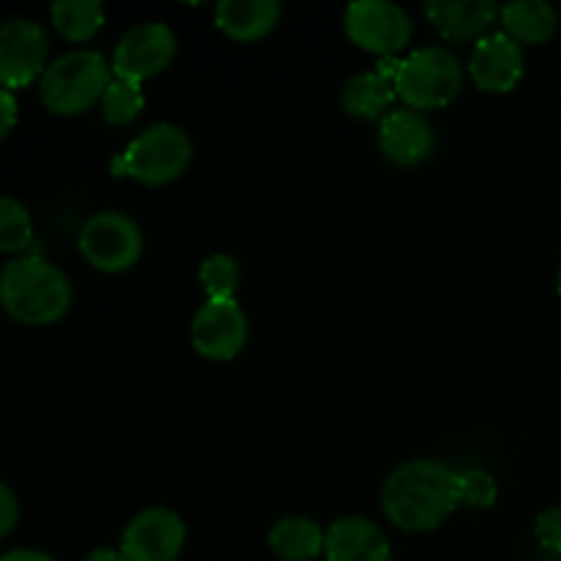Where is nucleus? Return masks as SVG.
<instances>
[{
	"label": "nucleus",
	"mask_w": 561,
	"mask_h": 561,
	"mask_svg": "<svg viewBox=\"0 0 561 561\" xmlns=\"http://www.w3.org/2000/svg\"><path fill=\"white\" fill-rule=\"evenodd\" d=\"M557 288H559V294H561V268H559V277H557Z\"/></svg>",
	"instance_id": "30"
},
{
	"label": "nucleus",
	"mask_w": 561,
	"mask_h": 561,
	"mask_svg": "<svg viewBox=\"0 0 561 561\" xmlns=\"http://www.w3.org/2000/svg\"><path fill=\"white\" fill-rule=\"evenodd\" d=\"M0 305L14 321L49 327L71 307V283L55 263L20 255L0 268Z\"/></svg>",
	"instance_id": "2"
},
{
	"label": "nucleus",
	"mask_w": 561,
	"mask_h": 561,
	"mask_svg": "<svg viewBox=\"0 0 561 561\" xmlns=\"http://www.w3.org/2000/svg\"><path fill=\"white\" fill-rule=\"evenodd\" d=\"M53 27L66 42H88L104 25V5L99 0H58L49 5Z\"/></svg>",
	"instance_id": "20"
},
{
	"label": "nucleus",
	"mask_w": 561,
	"mask_h": 561,
	"mask_svg": "<svg viewBox=\"0 0 561 561\" xmlns=\"http://www.w3.org/2000/svg\"><path fill=\"white\" fill-rule=\"evenodd\" d=\"M85 561H129V559L124 557L121 548H96V551L88 553Z\"/></svg>",
	"instance_id": "29"
},
{
	"label": "nucleus",
	"mask_w": 561,
	"mask_h": 561,
	"mask_svg": "<svg viewBox=\"0 0 561 561\" xmlns=\"http://www.w3.org/2000/svg\"><path fill=\"white\" fill-rule=\"evenodd\" d=\"M175 33L173 27L164 22H142V25L131 27L124 33L113 53V71L115 80L137 82L151 80V77L162 75L175 58Z\"/></svg>",
	"instance_id": "9"
},
{
	"label": "nucleus",
	"mask_w": 561,
	"mask_h": 561,
	"mask_svg": "<svg viewBox=\"0 0 561 561\" xmlns=\"http://www.w3.org/2000/svg\"><path fill=\"white\" fill-rule=\"evenodd\" d=\"M499 499V485L488 471L469 469L458 474V502L471 510H491Z\"/></svg>",
	"instance_id": "24"
},
{
	"label": "nucleus",
	"mask_w": 561,
	"mask_h": 561,
	"mask_svg": "<svg viewBox=\"0 0 561 561\" xmlns=\"http://www.w3.org/2000/svg\"><path fill=\"white\" fill-rule=\"evenodd\" d=\"M394 91L400 102L416 113L447 107L463 91V64L447 47L414 49L400 60Z\"/></svg>",
	"instance_id": "5"
},
{
	"label": "nucleus",
	"mask_w": 561,
	"mask_h": 561,
	"mask_svg": "<svg viewBox=\"0 0 561 561\" xmlns=\"http://www.w3.org/2000/svg\"><path fill=\"white\" fill-rule=\"evenodd\" d=\"M110 69L102 53L71 49L60 55L38 80V99L53 115H80L102 102L110 85Z\"/></svg>",
	"instance_id": "4"
},
{
	"label": "nucleus",
	"mask_w": 561,
	"mask_h": 561,
	"mask_svg": "<svg viewBox=\"0 0 561 561\" xmlns=\"http://www.w3.org/2000/svg\"><path fill=\"white\" fill-rule=\"evenodd\" d=\"M0 561H58V559H53L44 551H36V548H16V551L3 553Z\"/></svg>",
	"instance_id": "28"
},
{
	"label": "nucleus",
	"mask_w": 561,
	"mask_h": 561,
	"mask_svg": "<svg viewBox=\"0 0 561 561\" xmlns=\"http://www.w3.org/2000/svg\"><path fill=\"white\" fill-rule=\"evenodd\" d=\"M268 548L285 561H312L327 551V531L305 515L279 518L268 531Z\"/></svg>",
	"instance_id": "18"
},
{
	"label": "nucleus",
	"mask_w": 561,
	"mask_h": 561,
	"mask_svg": "<svg viewBox=\"0 0 561 561\" xmlns=\"http://www.w3.org/2000/svg\"><path fill=\"white\" fill-rule=\"evenodd\" d=\"M49 38L36 20L11 16L0 22V88L31 85L47 71Z\"/></svg>",
	"instance_id": "8"
},
{
	"label": "nucleus",
	"mask_w": 561,
	"mask_h": 561,
	"mask_svg": "<svg viewBox=\"0 0 561 561\" xmlns=\"http://www.w3.org/2000/svg\"><path fill=\"white\" fill-rule=\"evenodd\" d=\"M535 535L542 548L561 553V507H548L537 515Z\"/></svg>",
	"instance_id": "25"
},
{
	"label": "nucleus",
	"mask_w": 561,
	"mask_h": 561,
	"mask_svg": "<svg viewBox=\"0 0 561 561\" xmlns=\"http://www.w3.org/2000/svg\"><path fill=\"white\" fill-rule=\"evenodd\" d=\"M80 252L99 272H129L142 255V233L135 219L126 214L99 211L82 225Z\"/></svg>",
	"instance_id": "6"
},
{
	"label": "nucleus",
	"mask_w": 561,
	"mask_h": 561,
	"mask_svg": "<svg viewBox=\"0 0 561 561\" xmlns=\"http://www.w3.org/2000/svg\"><path fill=\"white\" fill-rule=\"evenodd\" d=\"M345 33L359 49L381 58L403 53L414 36L409 11L387 0H356L345 9Z\"/></svg>",
	"instance_id": "7"
},
{
	"label": "nucleus",
	"mask_w": 561,
	"mask_h": 561,
	"mask_svg": "<svg viewBox=\"0 0 561 561\" xmlns=\"http://www.w3.org/2000/svg\"><path fill=\"white\" fill-rule=\"evenodd\" d=\"M283 5L277 0H222L214 9V25L241 44L257 42L277 27Z\"/></svg>",
	"instance_id": "17"
},
{
	"label": "nucleus",
	"mask_w": 561,
	"mask_h": 561,
	"mask_svg": "<svg viewBox=\"0 0 561 561\" xmlns=\"http://www.w3.org/2000/svg\"><path fill=\"white\" fill-rule=\"evenodd\" d=\"M146 96L137 82L113 80L102 96V115L110 126H129L140 118Z\"/></svg>",
	"instance_id": "22"
},
{
	"label": "nucleus",
	"mask_w": 561,
	"mask_h": 561,
	"mask_svg": "<svg viewBox=\"0 0 561 561\" xmlns=\"http://www.w3.org/2000/svg\"><path fill=\"white\" fill-rule=\"evenodd\" d=\"M422 11L447 42H480L499 20L502 5L493 0H427Z\"/></svg>",
	"instance_id": "14"
},
{
	"label": "nucleus",
	"mask_w": 561,
	"mask_h": 561,
	"mask_svg": "<svg viewBox=\"0 0 561 561\" xmlns=\"http://www.w3.org/2000/svg\"><path fill=\"white\" fill-rule=\"evenodd\" d=\"M250 323L236 299H206L192 318V345L201 356L230 362L244 351Z\"/></svg>",
	"instance_id": "10"
},
{
	"label": "nucleus",
	"mask_w": 561,
	"mask_h": 561,
	"mask_svg": "<svg viewBox=\"0 0 561 561\" xmlns=\"http://www.w3.org/2000/svg\"><path fill=\"white\" fill-rule=\"evenodd\" d=\"M197 277L208 299H236V290L241 285V266L228 252H217L201 263Z\"/></svg>",
	"instance_id": "23"
},
{
	"label": "nucleus",
	"mask_w": 561,
	"mask_h": 561,
	"mask_svg": "<svg viewBox=\"0 0 561 561\" xmlns=\"http://www.w3.org/2000/svg\"><path fill=\"white\" fill-rule=\"evenodd\" d=\"M378 148L389 162L400 168H416L436 151V131L431 121L416 110H389L378 129Z\"/></svg>",
	"instance_id": "13"
},
{
	"label": "nucleus",
	"mask_w": 561,
	"mask_h": 561,
	"mask_svg": "<svg viewBox=\"0 0 561 561\" xmlns=\"http://www.w3.org/2000/svg\"><path fill=\"white\" fill-rule=\"evenodd\" d=\"M192 162V140L181 126L153 124L142 129L129 146L115 153L110 170L118 179H135L146 186H164L179 181Z\"/></svg>",
	"instance_id": "3"
},
{
	"label": "nucleus",
	"mask_w": 561,
	"mask_h": 561,
	"mask_svg": "<svg viewBox=\"0 0 561 561\" xmlns=\"http://www.w3.org/2000/svg\"><path fill=\"white\" fill-rule=\"evenodd\" d=\"M327 561H392V546L381 526L362 515L337 518L327 531Z\"/></svg>",
	"instance_id": "15"
},
{
	"label": "nucleus",
	"mask_w": 561,
	"mask_h": 561,
	"mask_svg": "<svg viewBox=\"0 0 561 561\" xmlns=\"http://www.w3.org/2000/svg\"><path fill=\"white\" fill-rule=\"evenodd\" d=\"M502 25L518 44H542L557 33L559 14L546 0H515L502 5Z\"/></svg>",
	"instance_id": "19"
},
{
	"label": "nucleus",
	"mask_w": 561,
	"mask_h": 561,
	"mask_svg": "<svg viewBox=\"0 0 561 561\" xmlns=\"http://www.w3.org/2000/svg\"><path fill=\"white\" fill-rule=\"evenodd\" d=\"M458 504V471L431 458L398 466L381 491V507L392 526L414 535L438 529Z\"/></svg>",
	"instance_id": "1"
},
{
	"label": "nucleus",
	"mask_w": 561,
	"mask_h": 561,
	"mask_svg": "<svg viewBox=\"0 0 561 561\" xmlns=\"http://www.w3.org/2000/svg\"><path fill=\"white\" fill-rule=\"evenodd\" d=\"M33 241V219L22 201L0 195V252L20 255Z\"/></svg>",
	"instance_id": "21"
},
{
	"label": "nucleus",
	"mask_w": 561,
	"mask_h": 561,
	"mask_svg": "<svg viewBox=\"0 0 561 561\" xmlns=\"http://www.w3.org/2000/svg\"><path fill=\"white\" fill-rule=\"evenodd\" d=\"M16 118H20V104H16V96L5 88H0V140L11 135V129L16 126Z\"/></svg>",
	"instance_id": "27"
},
{
	"label": "nucleus",
	"mask_w": 561,
	"mask_h": 561,
	"mask_svg": "<svg viewBox=\"0 0 561 561\" xmlns=\"http://www.w3.org/2000/svg\"><path fill=\"white\" fill-rule=\"evenodd\" d=\"M20 524V499L5 482H0V540L9 537Z\"/></svg>",
	"instance_id": "26"
},
{
	"label": "nucleus",
	"mask_w": 561,
	"mask_h": 561,
	"mask_svg": "<svg viewBox=\"0 0 561 561\" xmlns=\"http://www.w3.org/2000/svg\"><path fill=\"white\" fill-rule=\"evenodd\" d=\"M524 49L507 33H488L474 44L469 75L485 93H510L524 80Z\"/></svg>",
	"instance_id": "12"
},
{
	"label": "nucleus",
	"mask_w": 561,
	"mask_h": 561,
	"mask_svg": "<svg viewBox=\"0 0 561 561\" xmlns=\"http://www.w3.org/2000/svg\"><path fill=\"white\" fill-rule=\"evenodd\" d=\"M186 526L173 510L148 507L129 520L121 551L129 561H175L184 551Z\"/></svg>",
	"instance_id": "11"
},
{
	"label": "nucleus",
	"mask_w": 561,
	"mask_h": 561,
	"mask_svg": "<svg viewBox=\"0 0 561 561\" xmlns=\"http://www.w3.org/2000/svg\"><path fill=\"white\" fill-rule=\"evenodd\" d=\"M398 58H381L373 71L354 75L343 88V110L359 121L383 118L398 99L394 77H398Z\"/></svg>",
	"instance_id": "16"
}]
</instances>
